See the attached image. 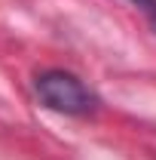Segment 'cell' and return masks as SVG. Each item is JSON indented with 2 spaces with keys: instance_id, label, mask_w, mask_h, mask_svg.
Masks as SVG:
<instances>
[{
  "instance_id": "cell-2",
  "label": "cell",
  "mask_w": 156,
  "mask_h": 160,
  "mask_svg": "<svg viewBox=\"0 0 156 160\" xmlns=\"http://www.w3.org/2000/svg\"><path fill=\"white\" fill-rule=\"evenodd\" d=\"M132 3H135L138 9H141V12L150 19V25L156 28V0H132Z\"/></svg>"
},
{
  "instance_id": "cell-1",
  "label": "cell",
  "mask_w": 156,
  "mask_h": 160,
  "mask_svg": "<svg viewBox=\"0 0 156 160\" xmlns=\"http://www.w3.org/2000/svg\"><path fill=\"white\" fill-rule=\"evenodd\" d=\"M34 92L46 108H52L58 114H67V117H89L98 108L95 92L80 77L67 74V71H43V74H37Z\"/></svg>"
}]
</instances>
